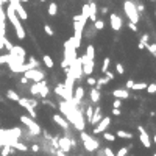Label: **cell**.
I'll list each match as a JSON object with an SVG mask.
<instances>
[{
  "instance_id": "cell-1",
  "label": "cell",
  "mask_w": 156,
  "mask_h": 156,
  "mask_svg": "<svg viewBox=\"0 0 156 156\" xmlns=\"http://www.w3.org/2000/svg\"><path fill=\"white\" fill-rule=\"evenodd\" d=\"M78 58V55H77V49H75V45H73V39H67L66 42H64V59L61 61V67L62 69H69V66Z\"/></svg>"
},
{
  "instance_id": "cell-2",
  "label": "cell",
  "mask_w": 156,
  "mask_h": 156,
  "mask_svg": "<svg viewBox=\"0 0 156 156\" xmlns=\"http://www.w3.org/2000/svg\"><path fill=\"white\" fill-rule=\"evenodd\" d=\"M86 19L81 14L73 16V30H75V34H73V45L75 49L78 50L80 45H81V39H83V30H84V25H86Z\"/></svg>"
},
{
  "instance_id": "cell-3",
  "label": "cell",
  "mask_w": 156,
  "mask_h": 156,
  "mask_svg": "<svg viewBox=\"0 0 156 156\" xmlns=\"http://www.w3.org/2000/svg\"><path fill=\"white\" fill-rule=\"evenodd\" d=\"M66 120H67L69 123H72L78 131H84V126H86L84 117H83V114H81V111H80L77 106L70 109V113H69V116L66 117Z\"/></svg>"
},
{
  "instance_id": "cell-4",
  "label": "cell",
  "mask_w": 156,
  "mask_h": 156,
  "mask_svg": "<svg viewBox=\"0 0 156 156\" xmlns=\"http://www.w3.org/2000/svg\"><path fill=\"white\" fill-rule=\"evenodd\" d=\"M6 17H8V21L13 24L17 38H19V39H25V30H24V27H22V24H21V19H19L17 14L14 13V10H13L11 5L6 8Z\"/></svg>"
},
{
  "instance_id": "cell-5",
  "label": "cell",
  "mask_w": 156,
  "mask_h": 156,
  "mask_svg": "<svg viewBox=\"0 0 156 156\" xmlns=\"http://www.w3.org/2000/svg\"><path fill=\"white\" fill-rule=\"evenodd\" d=\"M123 11H125L126 17L130 19V22H133V24L137 25V22H139V13H137L136 5L131 2V0H125V3H123Z\"/></svg>"
},
{
  "instance_id": "cell-6",
  "label": "cell",
  "mask_w": 156,
  "mask_h": 156,
  "mask_svg": "<svg viewBox=\"0 0 156 156\" xmlns=\"http://www.w3.org/2000/svg\"><path fill=\"white\" fill-rule=\"evenodd\" d=\"M80 137H81V141H83V144H84V148L88 151H97L100 148V142L95 141L94 137L91 136V134H88L86 131H81Z\"/></svg>"
},
{
  "instance_id": "cell-7",
  "label": "cell",
  "mask_w": 156,
  "mask_h": 156,
  "mask_svg": "<svg viewBox=\"0 0 156 156\" xmlns=\"http://www.w3.org/2000/svg\"><path fill=\"white\" fill-rule=\"evenodd\" d=\"M67 72L70 73V75L73 77V80H80L81 77H83V64H81V59H80V56L73 61L70 66H69V69H67Z\"/></svg>"
},
{
  "instance_id": "cell-8",
  "label": "cell",
  "mask_w": 156,
  "mask_h": 156,
  "mask_svg": "<svg viewBox=\"0 0 156 156\" xmlns=\"http://www.w3.org/2000/svg\"><path fill=\"white\" fill-rule=\"evenodd\" d=\"M19 119H21V122H22V123H25V126L28 128V131H30L31 134H41V133H42L41 126H39L38 123H36L30 116H25V114H24V116H21Z\"/></svg>"
},
{
  "instance_id": "cell-9",
  "label": "cell",
  "mask_w": 156,
  "mask_h": 156,
  "mask_svg": "<svg viewBox=\"0 0 156 156\" xmlns=\"http://www.w3.org/2000/svg\"><path fill=\"white\" fill-rule=\"evenodd\" d=\"M19 103L22 108H25L27 111H28V114H30V117H36V111H34V106H38V102L36 100H31V98H19Z\"/></svg>"
},
{
  "instance_id": "cell-10",
  "label": "cell",
  "mask_w": 156,
  "mask_h": 156,
  "mask_svg": "<svg viewBox=\"0 0 156 156\" xmlns=\"http://www.w3.org/2000/svg\"><path fill=\"white\" fill-rule=\"evenodd\" d=\"M10 5L13 6L14 13L17 14V17H19L21 21H27V19H28V13L25 11V8L22 6V3L19 2V0H10Z\"/></svg>"
},
{
  "instance_id": "cell-11",
  "label": "cell",
  "mask_w": 156,
  "mask_h": 156,
  "mask_svg": "<svg viewBox=\"0 0 156 156\" xmlns=\"http://www.w3.org/2000/svg\"><path fill=\"white\" fill-rule=\"evenodd\" d=\"M24 77L28 81L31 80V81H34V83H38V81H42L45 78V73L42 70H39V69H31V70H27L24 73Z\"/></svg>"
},
{
  "instance_id": "cell-12",
  "label": "cell",
  "mask_w": 156,
  "mask_h": 156,
  "mask_svg": "<svg viewBox=\"0 0 156 156\" xmlns=\"http://www.w3.org/2000/svg\"><path fill=\"white\" fill-rule=\"evenodd\" d=\"M111 125V117H103L102 120L97 123V126L94 128V133L95 134H100V133H105L108 130V126Z\"/></svg>"
},
{
  "instance_id": "cell-13",
  "label": "cell",
  "mask_w": 156,
  "mask_h": 156,
  "mask_svg": "<svg viewBox=\"0 0 156 156\" xmlns=\"http://www.w3.org/2000/svg\"><path fill=\"white\" fill-rule=\"evenodd\" d=\"M137 130H139V133H141L139 134V139H141L142 145L145 147V148H150V147H151V139H150L148 133L144 130V126H137Z\"/></svg>"
},
{
  "instance_id": "cell-14",
  "label": "cell",
  "mask_w": 156,
  "mask_h": 156,
  "mask_svg": "<svg viewBox=\"0 0 156 156\" xmlns=\"http://www.w3.org/2000/svg\"><path fill=\"white\" fill-rule=\"evenodd\" d=\"M58 148L64 153H69L72 148V142H70V137H59L58 139Z\"/></svg>"
},
{
  "instance_id": "cell-15",
  "label": "cell",
  "mask_w": 156,
  "mask_h": 156,
  "mask_svg": "<svg viewBox=\"0 0 156 156\" xmlns=\"http://www.w3.org/2000/svg\"><path fill=\"white\" fill-rule=\"evenodd\" d=\"M109 22H111V28L114 31H120L122 30V19H120V16H117V14H111V17H109Z\"/></svg>"
},
{
  "instance_id": "cell-16",
  "label": "cell",
  "mask_w": 156,
  "mask_h": 156,
  "mask_svg": "<svg viewBox=\"0 0 156 156\" xmlns=\"http://www.w3.org/2000/svg\"><path fill=\"white\" fill-rule=\"evenodd\" d=\"M94 67H95V61L94 59L83 62V75L91 77V75H92V72H94Z\"/></svg>"
},
{
  "instance_id": "cell-17",
  "label": "cell",
  "mask_w": 156,
  "mask_h": 156,
  "mask_svg": "<svg viewBox=\"0 0 156 156\" xmlns=\"http://www.w3.org/2000/svg\"><path fill=\"white\" fill-rule=\"evenodd\" d=\"M44 86H47L44 80H42V81H38V83H34V84L30 88V94H31L33 97H39V92H41V89H42Z\"/></svg>"
},
{
  "instance_id": "cell-18",
  "label": "cell",
  "mask_w": 156,
  "mask_h": 156,
  "mask_svg": "<svg viewBox=\"0 0 156 156\" xmlns=\"http://www.w3.org/2000/svg\"><path fill=\"white\" fill-rule=\"evenodd\" d=\"M6 145H10L13 150L16 148V150H21V151H27V145H25V144H21L17 139H11V141H8V142H6Z\"/></svg>"
},
{
  "instance_id": "cell-19",
  "label": "cell",
  "mask_w": 156,
  "mask_h": 156,
  "mask_svg": "<svg viewBox=\"0 0 156 156\" xmlns=\"http://www.w3.org/2000/svg\"><path fill=\"white\" fill-rule=\"evenodd\" d=\"M53 122L56 123V125H59L61 128H64V130H67V128H69V122H67L61 114H55V116H53Z\"/></svg>"
},
{
  "instance_id": "cell-20",
  "label": "cell",
  "mask_w": 156,
  "mask_h": 156,
  "mask_svg": "<svg viewBox=\"0 0 156 156\" xmlns=\"http://www.w3.org/2000/svg\"><path fill=\"white\" fill-rule=\"evenodd\" d=\"M102 119H103V116H102V108H100V106H97L95 109H94V114H92V119H91V123H92V125H97L100 120H102Z\"/></svg>"
},
{
  "instance_id": "cell-21",
  "label": "cell",
  "mask_w": 156,
  "mask_h": 156,
  "mask_svg": "<svg viewBox=\"0 0 156 156\" xmlns=\"http://www.w3.org/2000/svg\"><path fill=\"white\" fill-rule=\"evenodd\" d=\"M113 97L116 98H128L130 97V92H128V89H114L113 91Z\"/></svg>"
},
{
  "instance_id": "cell-22",
  "label": "cell",
  "mask_w": 156,
  "mask_h": 156,
  "mask_svg": "<svg viewBox=\"0 0 156 156\" xmlns=\"http://www.w3.org/2000/svg\"><path fill=\"white\" fill-rule=\"evenodd\" d=\"M83 97H84V89L81 88V86H78L77 89H75V95H73V103H80L81 100H83Z\"/></svg>"
},
{
  "instance_id": "cell-23",
  "label": "cell",
  "mask_w": 156,
  "mask_h": 156,
  "mask_svg": "<svg viewBox=\"0 0 156 156\" xmlns=\"http://www.w3.org/2000/svg\"><path fill=\"white\" fill-rule=\"evenodd\" d=\"M89 11H91L89 21H91V22H95V21H97V5H95L94 2L89 3Z\"/></svg>"
},
{
  "instance_id": "cell-24",
  "label": "cell",
  "mask_w": 156,
  "mask_h": 156,
  "mask_svg": "<svg viewBox=\"0 0 156 156\" xmlns=\"http://www.w3.org/2000/svg\"><path fill=\"white\" fill-rule=\"evenodd\" d=\"M84 56H86V59L88 61H91V59H94V56H95V47L92 44H89L88 47H86V52H84Z\"/></svg>"
},
{
  "instance_id": "cell-25",
  "label": "cell",
  "mask_w": 156,
  "mask_h": 156,
  "mask_svg": "<svg viewBox=\"0 0 156 156\" xmlns=\"http://www.w3.org/2000/svg\"><path fill=\"white\" fill-rule=\"evenodd\" d=\"M10 53L17 55V56H21V58H25V56H27V52L21 47V45H13V49H11V52H10Z\"/></svg>"
},
{
  "instance_id": "cell-26",
  "label": "cell",
  "mask_w": 156,
  "mask_h": 156,
  "mask_svg": "<svg viewBox=\"0 0 156 156\" xmlns=\"http://www.w3.org/2000/svg\"><path fill=\"white\" fill-rule=\"evenodd\" d=\"M89 95H91V102H92V103H98L100 102V91L98 89L92 88V89H91V92H89Z\"/></svg>"
},
{
  "instance_id": "cell-27",
  "label": "cell",
  "mask_w": 156,
  "mask_h": 156,
  "mask_svg": "<svg viewBox=\"0 0 156 156\" xmlns=\"http://www.w3.org/2000/svg\"><path fill=\"white\" fill-rule=\"evenodd\" d=\"M42 61H44V64H45V67H47V69H53L55 62H53V59L50 58V55H44V56H42Z\"/></svg>"
},
{
  "instance_id": "cell-28",
  "label": "cell",
  "mask_w": 156,
  "mask_h": 156,
  "mask_svg": "<svg viewBox=\"0 0 156 156\" xmlns=\"http://www.w3.org/2000/svg\"><path fill=\"white\" fill-rule=\"evenodd\" d=\"M116 136L117 137H122V139H133V134L130 131H123V130H119Z\"/></svg>"
},
{
  "instance_id": "cell-29",
  "label": "cell",
  "mask_w": 156,
  "mask_h": 156,
  "mask_svg": "<svg viewBox=\"0 0 156 156\" xmlns=\"http://www.w3.org/2000/svg\"><path fill=\"white\" fill-rule=\"evenodd\" d=\"M47 11H49L50 16H56V14H58V5L55 3V2H52V3L49 5V8H47Z\"/></svg>"
},
{
  "instance_id": "cell-30",
  "label": "cell",
  "mask_w": 156,
  "mask_h": 156,
  "mask_svg": "<svg viewBox=\"0 0 156 156\" xmlns=\"http://www.w3.org/2000/svg\"><path fill=\"white\" fill-rule=\"evenodd\" d=\"M6 97L8 98H10V100H13V102H19V95H17L16 92H14V91L13 89H10V91H6Z\"/></svg>"
},
{
  "instance_id": "cell-31",
  "label": "cell",
  "mask_w": 156,
  "mask_h": 156,
  "mask_svg": "<svg viewBox=\"0 0 156 156\" xmlns=\"http://www.w3.org/2000/svg\"><path fill=\"white\" fill-rule=\"evenodd\" d=\"M147 44H148V34H144L142 38H141V41H139V44H137V47L142 50V49H145Z\"/></svg>"
},
{
  "instance_id": "cell-32",
  "label": "cell",
  "mask_w": 156,
  "mask_h": 156,
  "mask_svg": "<svg viewBox=\"0 0 156 156\" xmlns=\"http://www.w3.org/2000/svg\"><path fill=\"white\" fill-rule=\"evenodd\" d=\"M89 14H91V11H89V5H83V6H81V16H83L86 21H89Z\"/></svg>"
},
{
  "instance_id": "cell-33",
  "label": "cell",
  "mask_w": 156,
  "mask_h": 156,
  "mask_svg": "<svg viewBox=\"0 0 156 156\" xmlns=\"http://www.w3.org/2000/svg\"><path fill=\"white\" fill-rule=\"evenodd\" d=\"M133 89H134V91H144V89H147V83H144V81H139V83H134Z\"/></svg>"
},
{
  "instance_id": "cell-34",
  "label": "cell",
  "mask_w": 156,
  "mask_h": 156,
  "mask_svg": "<svg viewBox=\"0 0 156 156\" xmlns=\"http://www.w3.org/2000/svg\"><path fill=\"white\" fill-rule=\"evenodd\" d=\"M94 28H95V30H103V28H105V22H103L102 19H97V21L94 22Z\"/></svg>"
},
{
  "instance_id": "cell-35",
  "label": "cell",
  "mask_w": 156,
  "mask_h": 156,
  "mask_svg": "<svg viewBox=\"0 0 156 156\" xmlns=\"http://www.w3.org/2000/svg\"><path fill=\"white\" fill-rule=\"evenodd\" d=\"M11 151H13V148H11L10 145H3L2 151H0V156H8V154H10Z\"/></svg>"
},
{
  "instance_id": "cell-36",
  "label": "cell",
  "mask_w": 156,
  "mask_h": 156,
  "mask_svg": "<svg viewBox=\"0 0 156 156\" xmlns=\"http://www.w3.org/2000/svg\"><path fill=\"white\" fill-rule=\"evenodd\" d=\"M109 62H111V59H109V58H105V59H103V64H102V72H103V73L109 70Z\"/></svg>"
},
{
  "instance_id": "cell-37",
  "label": "cell",
  "mask_w": 156,
  "mask_h": 156,
  "mask_svg": "<svg viewBox=\"0 0 156 156\" xmlns=\"http://www.w3.org/2000/svg\"><path fill=\"white\" fill-rule=\"evenodd\" d=\"M2 44H3V47H5L8 52H11V49H13V44H11L10 41H8L6 38H2Z\"/></svg>"
},
{
  "instance_id": "cell-38",
  "label": "cell",
  "mask_w": 156,
  "mask_h": 156,
  "mask_svg": "<svg viewBox=\"0 0 156 156\" xmlns=\"http://www.w3.org/2000/svg\"><path fill=\"white\" fill-rule=\"evenodd\" d=\"M145 49L148 50V52L153 55V56H156V44H147V45H145Z\"/></svg>"
},
{
  "instance_id": "cell-39",
  "label": "cell",
  "mask_w": 156,
  "mask_h": 156,
  "mask_svg": "<svg viewBox=\"0 0 156 156\" xmlns=\"http://www.w3.org/2000/svg\"><path fill=\"white\" fill-rule=\"evenodd\" d=\"M10 59H11V55L10 53L2 55V56H0V64H8V62H10Z\"/></svg>"
},
{
  "instance_id": "cell-40",
  "label": "cell",
  "mask_w": 156,
  "mask_h": 156,
  "mask_svg": "<svg viewBox=\"0 0 156 156\" xmlns=\"http://www.w3.org/2000/svg\"><path fill=\"white\" fill-rule=\"evenodd\" d=\"M49 92H50V89H49L47 86H44V88L41 89V92H39V97H41V98H45V97L49 95Z\"/></svg>"
},
{
  "instance_id": "cell-41",
  "label": "cell",
  "mask_w": 156,
  "mask_h": 156,
  "mask_svg": "<svg viewBox=\"0 0 156 156\" xmlns=\"http://www.w3.org/2000/svg\"><path fill=\"white\" fill-rule=\"evenodd\" d=\"M103 137H105V141H109V142L116 141V134H111V133H103Z\"/></svg>"
},
{
  "instance_id": "cell-42",
  "label": "cell",
  "mask_w": 156,
  "mask_h": 156,
  "mask_svg": "<svg viewBox=\"0 0 156 156\" xmlns=\"http://www.w3.org/2000/svg\"><path fill=\"white\" fill-rule=\"evenodd\" d=\"M147 92H148V94H156V83L147 84Z\"/></svg>"
},
{
  "instance_id": "cell-43",
  "label": "cell",
  "mask_w": 156,
  "mask_h": 156,
  "mask_svg": "<svg viewBox=\"0 0 156 156\" xmlns=\"http://www.w3.org/2000/svg\"><path fill=\"white\" fill-rule=\"evenodd\" d=\"M116 72L119 73V75H123V73H125V67L122 66L120 62H117V64H116Z\"/></svg>"
},
{
  "instance_id": "cell-44",
  "label": "cell",
  "mask_w": 156,
  "mask_h": 156,
  "mask_svg": "<svg viewBox=\"0 0 156 156\" xmlns=\"http://www.w3.org/2000/svg\"><path fill=\"white\" fill-rule=\"evenodd\" d=\"M92 114H94V106H91V105H89V106L86 108V117L89 119V120L92 119Z\"/></svg>"
},
{
  "instance_id": "cell-45",
  "label": "cell",
  "mask_w": 156,
  "mask_h": 156,
  "mask_svg": "<svg viewBox=\"0 0 156 156\" xmlns=\"http://www.w3.org/2000/svg\"><path fill=\"white\" fill-rule=\"evenodd\" d=\"M44 31H45V34H49V36H53V33H55V31H53V28H52V27H50L49 24H45V25H44Z\"/></svg>"
},
{
  "instance_id": "cell-46",
  "label": "cell",
  "mask_w": 156,
  "mask_h": 156,
  "mask_svg": "<svg viewBox=\"0 0 156 156\" xmlns=\"http://www.w3.org/2000/svg\"><path fill=\"white\" fill-rule=\"evenodd\" d=\"M109 83V80L106 78V77H100L98 80H97V84H100V86H103V84H108Z\"/></svg>"
},
{
  "instance_id": "cell-47",
  "label": "cell",
  "mask_w": 156,
  "mask_h": 156,
  "mask_svg": "<svg viewBox=\"0 0 156 156\" xmlns=\"http://www.w3.org/2000/svg\"><path fill=\"white\" fill-rule=\"evenodd\" d=\"M126 154H128V148H126V147H123V148H120L116 153V156H126Z\"/></svg>"
},
{
  "instance_id": "cell-48",
  "label": "cell",
  "mask_w": 156,
  "mask_h": 156,
  "mask_svg": "<svg viewBox=\"0 0 156 156\" xmlns=\"http://www.w3.org/2000/svg\"><path fill=\"white\" fill-rule=\"evenodd\" d=\"M120 106H122V100H120V98H116L114 102H113V108H117V109H120Z\"/></svg>"
},
{
  "instance_id": "cell-49",
  "label": "cell",
  "mask_w": 156,
  "mask_h": 156,
  "mask_svg": "<svg viewBox=\"0 0 156 156\" xmlns=\"http://www.w3.org/2000/svg\"><path fill=\"white\" fill-rule=\"evenodd\" d=\"M88 84H89V86H95V84H97V80L92 78V77H88Z\"/></svg>"
},
{
  "instance_id": "cell-50",
  "label": "cell",
  "mask_w": 156,
  "mask_h": 156,
  "mask_svg": "<svg viewBox=\"0 0 156 156\" xmlns=\"http://www.w3.org/2000/svg\"><path fill=\"white\" fill-rule=\"evenodd\" d=\"M128 28H130L131 31H137V27H136V24H133V22H128Z\"/></svg>"
},
{
  "instance_id": "cell-51",
  "label": "cell",
  "mask_w": 156,
  "mask_h": 156,
  "mask_svg": "<svg viewBox=\"0 0 156 156\" xmlns=\"http://www.w3.org/2000/svg\"><path fill=\"white\" fill-rule=\"evenodd\" d=\"M133 86H134V80H128L126 81V89H133Z\"/></svg>"
},
{
  "instance_id": "cell-52",
  "label": "cell",
  "mask_w": 156,
  "mask_h": 156,
  "mask_svg": "<svg viewBox=\"0 0 156 156\" xmlns=\"http://www.w3.org/2000/svg\"><path fill=\"white\" fill-rule=\"evenodd\" d=\"M103 153H105V156H116V154L111 151V148H105V150H103Z\"/></svg>"
},
{
  "instance_id": "cell-53",
  "label": "cell",
  "mask_w": 156,
  "mask_h": 156,
  "mask_svg": "<svg viewBox=\"0 0 156 156\" xmlns=\"http://www.w3.org/2000/svg\"><path fill=\"white\" fill-rule=\"evenodd\" d=\"M105 73H106V78H108V80H114V72H109V70H108V72H105Z\"/></svg>"
},
{
  "instance_id": "cell-54",
  "label": "cell",
  "mask_w": 156,
  "mask_h": 156,
  "mask_svg": "<svg viewBox=\"0 0 156 156\" xmlns=\"http://www.w3.org/2000/svg\"><path fill=\"white\" fill-rule=\"evenodd\" d=\"M31 150H33V151H39V150H41V147H39L38 144H34V145L31 147Z\"/></svg>"
},
{
  "instance_id": "cell-55",
  "label": "cell",
  "mask_w": 156,
  "mask_h": 156,
  "mask_svg": "<svg viewBox=\"0 0 156 156\" xmlns=\"http://www.w3.org/2000/svg\"><path fill=\"white\" fill-rule=\"evenodd\" d=\"M113 114H114V116H120V109H117V108H113Z\"/></svg>"
},
{
  "instance_id": "cell-56",
  "label": "cell",
  "mask_w": 156,
  "mask_h": 156,
  "mask_svg": "<svg viewBox=\"0 0 156 156\" xmlns=\"http://www.w3.org/2000/svg\"><path fill=\"white\" fill-rule=\"evenodd\" d=\"M66 154H67V153H64V151H61V150L56 151V156H66Z\"/></svg>"
},
{
  "instance_id": "cell-57",
  "label": "cell",
  "mask_w": 156,
  "mask_h": 156,
  "mask_svg": "<svg viewBox=\"0 0 156 156\" xmlns=\"http://www.w3.org/2000/svg\"><path fill=\"white\" fill-rule=\"evenodd\" d=\"M21 81H22V83H24V84H25V83H28V80H27L25 77H22V80H21Z\"/></svg>"
},
{
  "instance_id": "cell-58",
  "label": "cell",
  "mask_w": 156,
  "mask_h": 156,
  "mask_svg": "<svg viewBox=\"0 0 156 156\" xmlns=\"http://www.w3.org/2000/svg\"><path fill=\"white\" fill-rule=\"evenodd\" d=\"M19 2H21V3H27V2H28V0H19Z\"/></svg>"
},
{
  "instance_id": "cell-59",
  "label": "cell",
  "mask_w": 156,
  "mask_h": 156,
  "mask_svg": "<svg viewBox=\"0 0 156 156\" xmlns=\"http://www.w3.org/2000/svg\"><path fill=\"white\" fill-rule=\"evenodd\" d=\"M153 142H154V144H156V134H154V136H153Z\"/></svg>"
},
{
  "instance_id": "cell-60",
  "label": "cell",
  "mask_w": 156,
  "mask_h": 156,
  "mask_svg": "<svg viewBox=\"0 0 156 156\" xmlns=\"http://www.w3.org/2000/svg\"><path fill=\"white\" fill-rule=\"evenodd\" d=\"M154 17H156V11H154Z\"/></svg>"
},
{
  "instance_id": "cell-61",
  "label": "cell",
  "mask_w": 156,
  "mask_h": 156,
  "mask_svg": "<svg viewBox=\"0 0 156 156\" xmlns=\"http://www.w3.org/2000/svg\"><path fill=\"white\" fill-rule=\"evenodd\" d=\"M151 2H156V0H151Z\"/></svg>"
},
{
  "instance_id": "cell-62",
  "label": "cell",
  "mask_w": 156,
  "mask_h": 156,
  "mask_svg": "<svg viewBox=\"0 0 156 156\" xmlns=\"http://www.w3.org/2000/svg\"><path fill=\"white\" fill-rule=\"evenodd\" d=\"M41 2H45V0H41Z\"/></svg>"
},
{
  "instance_id": "cell-63",
  "label": "cell",
  "mask_w": 156,
  "mask_h": 156,
  "mask_svg": "<svg viewBox=\"0 0 156 156\" xmlns=\"http://www.w3.org/2000/svg\"><path fill=\"white\" fill-rule=\"evenodd\" d=\"M92 2H94V0H92Z\"/></svg>"
}]
</instances>
